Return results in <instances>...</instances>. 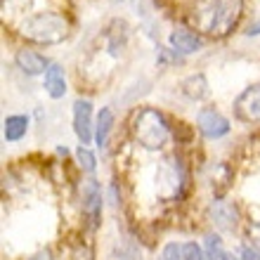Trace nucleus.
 I'll list each match as a JSON object with an SVG mask.
<instances>
[{"label": "nucleus", "instance_id": "nucleus-16", "mask_svg": "<svg viewBox=\"0 0 260 260\" xmlns=\"http://www.w3.org/2000/svg\"><path fill=\"white\" fill-rule=\"evenodd\" d=\"M241 0H222V12H220V21H218V28H215V34H230L232 26L237 24L241 14Z\"/></svg>", "mask_w": 260, "mask_h": 260}, {"label": "nucleus", "instance_id": "nucleus-14", "mask_svg": "<svg viewBox=\"0 0 260 260\" xmlns=\"http://www.w3.org/2000/svg\"><path fill=\"white\" fill-rule=\"evenodd\" d=\"M114 123H116L114 111H111L109 107H102L100 114L95 116V142H97L100 149H104L107 142H109V135H111V130H114Z\"/></svg>", "mask_w": 260, "mask_h": 260}, {"label": "nucleus", "instance_id": "nucleus-17", "mask_svg": "<svg viewBox=\"0 0 260 260\" xmlns=\"http://www.w3.org/2000/svg\"><path fill=\"white\" fill-rule=\"evenodd\" d=\"M76 161H78V166H81V171L83 173H88V175H92L95 173V168H97V158H95V154L88 149V147H78L76 149Z\"/></svg>", "mask_w": 260, "mask_h": 260}, {"label": "nucleus", "instance_id": "nucleus-24", "mask_svg": "<svg viewBox=\"0 0 260 260\" xmlns=\"http://www.w3.org/2000/svg\"><path fill=\"white\" fill-rule=\"evenodd\" d=\"M251 237L260 239V220H251Z\"/></svg>", "mask_w": 260, "mask_h": 260}, {"label": "nucleus", "instance_id": "nucleus-22", "mask_svg": "<svg viewBox=\"0 0 260 260\" xmlns=\"http://www.w3.org/2000/svg\"><path fill=\"white\" fill-rule=\"evenodd\" d=\"M244 36H248V38H251V36H260V17H255V19L248 24L246 31H244Z\"/></svg>", "mask_w": 260, "mask_h": 260}, {"label": "nucleus", "instance_id": "nucleus-2", "mask_svg": "<svg viewBox=\"0 0 260 260\" xmlns=\"http://www.w3.org/2000/svg\"><path fill=\"white\" fill-rule=\"evenodd\" d=\"M130 128H133L135 142L149 151H158L168 142V137H171L168 118L158 109H154V107H140L135 111V116H133Z\"/></svg>", "mask_w": 260, "mask_h": 260}, {"label": "nucleus", "instance_id": "nucleus-11", "mask_svg": "<svg viewBox=\"0 0 260 260\" xmlns=\"http://www.w3.org/2000/svg\"><path fill=\"white\" fill-rule=\"evenodd\" d=\"M168 43H171V50H175L178 55H194L204 48V38L194 31V28L187 26H175L168 36Z\"/></svg>", "mask_w": 260, "mask_h": 260}, {"label": "nucleus", "instance_id": "nucleus-6", "mask_svg": "<svg viewBox=\"0 0 260 260\" xmlns=\"http://www.w3.org/2000/svg\"><path fill=\"white\" fill-rule=\"evenodd\" d=\"M220 12H222V0H194L192 5V21L199 31L206 34H215L220 21Z\"/></svg>", "mask_w": 260, "mask_h": 260}, {"label": "nucleus", "instance_id": "nucleus-4", "mask_svg": "<svg viewBox=\"0 0 260 260\" xmlns=\"http://www.w3.org/2000/svg\"><path fill=\"white\" fill-rule=\"evenodd\" d=\"M197 128L208 140H220V137H225L232 130V125H230V118L220 109H215V107H201L197 114Z\"/></svg>", "mask_w": 260, "mask_h": 260}, {"label": "nucleus", "instance_id": "nucleus-21", "mask_svg": "<svg viewBox=\"0 0 260 260\" xmlns=\"http://www.w3.org/2000/svg\"><path fill=\"white\" fill-rule=\"evenodd\" d=\"M71 260H95V253H92V248L90 246L78 244V246L71 251Z\"/></svg>", "mask_w": 260, "mask_h": 260}, {"label": "nucleus", "instance_id": "nucleus-3", "mask_svg": "<svg viewBox=\"0 0 260 260\" xmlns=\"http://www.w3.org/2000/svg\"><path fill=\"white\" fill-rule=\"evenodd\" d=\"M187 182L185 166L180 164V158H166L156 168V192L164 199H175L182 194Z\"/></svg>", "mask_w": 260, "mask_h": 260}, {"label": "nucleus", "instance_id": "nucleus-8", "mask_svg": "<svg viewBox=\"0 0 260 260\" xmlns=\"http://www.w3.org/2000/svg\"><path fill=\"white\" fill-rule=\"evenodd\" d=\"M78 192H81L83 211H85V215L90 220V227H97L100 218H102V187H100V182L95 178H88L81 182Z\"/></svg>", "mask_w": 260, "mask_h": 260}, {"label": "nucleus", "instance_id": "nucleus-5", "mask_svg": "<svg viewBox=\"0 0 260 260\" xmlns=\"http://www.w3.org/2000/svg\"><path fill=\"white\" fill-rule=\"evenodd\" d=\"M234 116L244 123H260V83L248 85L234 100Z\"/></svg>", "mask_w": 260, "mask_h": 260}, {"label": "nucleus", "instance_id": "nucleus-20", "mask_svg": "<svg viewBox=\"0 0 260 260\" xmlns=\"http://www.w3.org/2000/svg\"><path fill=\"white\" fill-rule=\"evenodd\" d=\"M161 260H185V253H182V244H166L164 251H161Z\"/></svg>", "mask_w": 260, "mask_h": 260}, {"label": "nucleus", "instance_id": "nucleus-9", "mask_svg": "<svg viewBox=\"0 0 260 260\" xmlns=\"http://www.w3.org/2000/svg\"><path fill=\"white\" fill-rule=\"evenodd\" d=\"M208 218H211V222L220 232H234L237 225H239V211H237V206L230 204V201H222V199L211 201Z\"/></svg>", "mask_w": 260, "mask_h": 260}, {"label": "nucleus", "instance_id": "nucleus-13", "mask_svg": "<svg viewBox=\"0 0 260 260\" xmlns=\"http://www.w3.org/2000/svg\"><path fill=\"white\" fill-rule=\"evenodd\" d=\"M180 90H182V95L187 100H192V102H201L206 97L211 95V88H208V81H206L204 74H192L187 76L185 81L180 83Z\"/></svg>", "mask_w": 260, "mask_h": 260}, {"label": "nucleus", "instance_id": "nucleus-19", "mask_svg": "<svg viewBox=\"0 0 260 260\" xmlns=\"http://www.w3.org/2000/svg\"><path fill=\"white\" fill-rule=\"evenodd\" d=\"M182 253H185V260H206L204 246H199L197 241H185L182 244Z\"/></svg>", "mask_w": 260, "mask_h": 260}, {"label": "nucleus", "instance_id": "nucleus-18", "mask_svg": "<svg viewBox=\"0 0 260 260\" xmlns=\"http://www.w3.org/2000/svg\"><path fill=\"white\" fill-rule=\"evenodd\" d=\"M204 251H206V260H220L222 258V239L218 234H206Z\"/></svg>", "mask_w": 260, "mask_h": 260}, {"label": "nucleus", "instance_id": "nucleus-7", "mask_svg": "<svg viewBox=\"0 0 260 260\" xmlns=\"http://www.w3.org/2000/svg\"><path fill=\"white\" fill-rule=\"evenodd\" d=\"M74 133L83 147L95 140V118H92V102L90 100L78 97L74 102Z\"/></svg>", "mask_w": 260, "mask_h": 260}, {"label": "nucleus", "instance_id": "nucleus-12", "mask_svg": "<svg viewBox=\"0 0 260 260\" xmlns=\"http://www.w3.org/2000/svg\"><path fill=\"white\" fill-rule=\"evenodd\" d=\"M43 88H45V92L52 100H62L67 95V74H64L62 64H57V62L50 64V69L43 76Z\"/></svg>", "mask_w": 260, "mask_h": 260}, {"label": "nucleus", "instance_id": "nucleus-25", "mask_svg": "<svg viewBox=\"0 0 260 260\" xmlns=\"http://www.w3.org/2000/svg\"><path fill=\"white\" fill-rule=\"evenodd\" d=\"M220 260H244V255H241V251L239 253H230V251H222V258Z\"/></svg>", "mask_w": 260, "mask_h": 260}, {"label": "nucleus", "instance_id": "nucleus-23", "mask_svg": "<svg viewBox=\"0 0 260 260\" xmlns=\"http://www.w3.org/2000/svg\"><path fill=\"white\" fill-rule=\"evenodd\" d=\"M26 260H55V255H52L50 248H41L38 253H34L31 258H26Z\"/></svg>", "mask_w": 260, "mask_h": 260}, {"label": "nucleus", "instance_id": "nucleus-10", "mask_svg": "<svg viewBox=\"0 0 260 260\" xmlns=\"http://www.w3.org/2000/svg\"><path fill=\"white\" fill-rule=\"evenodd\" d=\"M14 64L19 69L21 74L26 76H45V71L50 69V59L45 55H41L38 50L31 48H21L14 52Z\"/></svg>", "mask_w": 260, "mask_h": 260}, {"label": "nucleus", "instance_id": "nucleus-1", "mask_svg": "<svg viewBox=\"0 0 260 260\" xmlns=\"http://www.w3.org/2000/svg\"><path fill=\"white\" fill-rule=\"evenodd\" d=\"M21 38H26L38 45H59L71 36V24L62 12L55 10H43L19 24Z\"/></svg>", "mask_w": 260, "mask_h": 260}, {"label": "nucleus", "instance_id": "nucleus-15", "mask_svg": "<svg viewBox=\"0 0 260 260\" xmlns=\"http://www.w3.org/2000/svg\"><path fill=\"white\" fill-rule=\"evenodd\" d=\"M28 116L24 114H12V116L5 118V123H3V137H5V142H19L21 137L28 133Z\"/></svg>", "mask_w": 260, "mask_h": 260}]
</instances>
